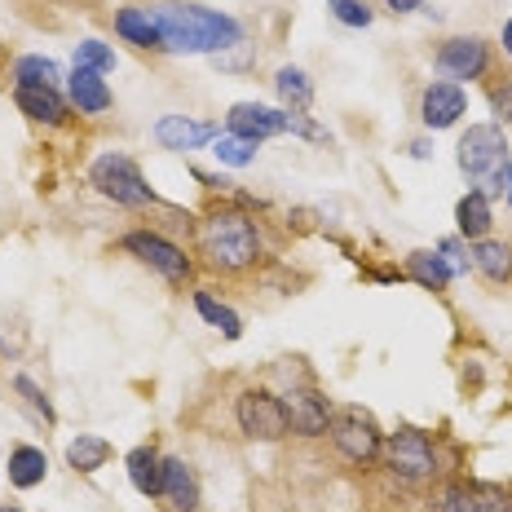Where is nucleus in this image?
<instances>
[{"instance_id": "dca6fc26", "label": "nucleus", "mask_w": 512, "mask_h": 512, "mask_svg": "<svg viewBox=\"0 0 512 512\" xmlns=\"http://www.w3.org/2000/svg\"><path fill=\"white\" fill-rule=\"evenodd\" d=\"M468 261H473V270L482 274L490 287H508L512 283V243L504 239H477L473 252H468Z\"/></svg>"}, {"instance_id": "f03ea898", "label": "nucleus", "mask_w": 512, "mask_h": 512, "mask_svg": "<svg viewBox=\"0 0 512 512\" xmlns=\"http://www.w3.org/2000/svg\"><path fill=\"white\" fill-rule=\"evenodd\" d=\"M195 239H199V256L217 274H243L261 261V230L243 212H230V208L212 212V217L199 221Z\"/></svg>"}, {"instance_id": "f257e3e1", "label": "nucleus", "mask_w": 512, "mask_h": 512, "mask_svg": "<svg viewBox=\"0 0 512 512\" xmlns=\"http://www.w3.org/2000/svg\"><path fill=\"white\" fill-rule=\"evenodd\" d=\"M146 14L159 31L164 53H212L217 58V53L243 45L239 18L221 14V9L186 5V0H155V5H146Z\"/></svg>"}, {"instance_id": "20e7f679", "label": "nucleus", "mask_w": 512, "mask_h": 512, "mask_svg": "<svg viewBox=\"0 0 512 512\" xmlns=\"http://www.w3.org/2000/svg\"><path fill=\"white\" fill-rule=\"evenodd\" d=\"M89 181L98 186L102 199H111V204H120V208H151L155 204V190L146 186L137 159L124 155V151H106V155L93 159Z\"/></svg>"}, {"instance_id": "9b49d317", "label": "nucleus", "mask_w": 512, "mask_h": 512, "mask_svg": "<svg viewBox=\"0 0 512 512\" xmlns=\"http://www.w3.org/2000/svg\"><path fill=\"white\" fill-rule=\"evenodd\" d=\"M226 133L248 137V142H265V137L292 133V111H274L261 102H234L226 115Z\"/></svg>"}, {"instance_id": "f3484780", "label": "nucleus", "mask_w": 512, "mask_h": 512, "mask_svg": "<svg viewBox=\"0 0 512 512\" xmlns=\"http://www.w3.org/2000/svg\"><path fill=\"white\" fill-rule=\"evenodd\" d=\"M128 482H133L137 495L146 499H159L164 495V455L155 451V446H137V451H128Z\"/></svg>"}, {"instance_id": "f704fd0d", "label": "nucleus", "mask_w": 512, "mask_h": 512, "mask_svg": "<svg viewBox=\"0 0 512 512\" xmlns=\"http://www.w3.org/2000/svg\"><path fill=\"white\" fill-rule=\"evenodd\" d=\"M499 45H504V53H508V58H512V18H508V23H504V31H499Z\"/></svg>"}, {"instance_id": "7c9ffc66", "label": "nucleus", "mask_w": 512, "mask_h": 512, "mask_svg": "<svg viewBox=\"0 0 512 512\" xmlns=\"http://www.w3.org/2000/svg\"><path fill=\"white\" fill-rule=\"evenodd\" d=\"M14 389L23 393V398H27V402H31V407H36L40 415H45V424L58 420V415H53V407H49V398H45V389H40V384L31 380V376H14Z\"/></svg>"}, {"instance_id": "39448f33", "label": "nucleus", "mask_w": 512, "mask_h": 512, "mask_svg": "<svg viewBox=\"0 0 512 512\" xmlns=\"http://www.w3.org/2000/svg\"><path fill=\"white\" fill-rule=\"evenodd\" d=\"M327 433H332L336 451L345 455L349 464H376L380 451H384V433L380 424L371 420L367 411L358 407H340L332 411V424H327Z\"/></svg>"}, {"instance_id": "c85d7f7f", "label": "nucleus", "mask_w": 512, "mask_h": 512, "mask_svg": "<svg viewBox=\"0 0 512 512\" xmlns=\"http://www.w3.org/2000/svg\"><path fill=\"white\" fill-rule=\"evenodd\" d=\"M76 67L106 76V71H115V49H106L102 40H80L76 45Z\"/></svg>"}, {"instance_id": "e433bc0d", "label": "nucleus", "mask_w": 512, "mask_h": 512, "mask_svg": "<svg viewBox=\"0 0 512 512\" xmlns=\"http://www.w3.org/2000/svg\"><path fill=\"white\" fill-rule=\"evenodd\" d=\"M0 512H23V508H14V504H5V508H0Z\"/></svg>"}, {"instance_id": "6e6552de", "label": "nucleus", "mask_w": 512, "mask_h": 512, "mask_svg": "<svg viewBox=\"0 0 512 512\" xmlns=\"http://www.w3.org/2000/svg\"><path fill=\"white\" fill-rule=\"evenodd\" d=\"M124 252H133L142 265H151V270L159 274L164 283H173V287H181L190 279V256H186V248H177L173 239H164L159 230H133V234H124Z\"/></svg>"}, {"instance_id": "c756f323", "label": "nucleus", "mask_w": 512, "mask_h": 512, "mask_svg": "<svg viewBox=\"0 0 512 512\" xmlns=\"http://www.w3.org/2000/svg\"><path fill=\"white\" fill-rule=\"evenodd\" d=\"M327 9L336 14V23H345V27H371V5L367 0H327Z\"/></svg>"}, {"instance_id": "a211bd4d", "label": "nucleus", "mask_w": 512, "mask_h": 512, "mask_svg": "<svg viewBox=\"0 0 512 512\" xmlns=\"http://www.w3.org/2000/svg\"><path fill=\"white\" fill-rule=\"evenodd\" d=\"M164 499L177 512H195L199 508V477L195 468L177 455H164Z\"/></svg>"}, {"instance_id": "2f4dec72", "label": "nucleus", "mask_w": 512, "mask_h": 512, "mask_svg": "<svg viewBox=\"0 0 512 512\" xmlns=\"http://www.w3.org/2000/svg\"><path fill=\"white\" fill-rule=\"evenodd\" d=\"M490 111H495L499 128L512 124V76H504V84H490Z\"/></svg>"}, {"instance_id": "7ed1b4c3", "label": "nucleus", "mask_w": 512, "mask_h": 512, "mask_svg": "<svg viewBox=\"0 0 512 512\" xmlns=\"http://www.w3.org/2000/svg\"><path fill=\"white\" fill-rule=\"evenodd\" d=\"M460 173L482 186V195H504L508 190V133L499 124H473L460 137Z\"/></svg>"}, {"instance_id": "6ab92c4d", "label": "nucleus", "mask_w": 512, "mask_h": 512, "mask_svg": "<svg viewBox=\"0 0 512 512\" xmlns=\"http://www.w3.org/2000/svg\"><path fill=\"white\" fill-rule=\"evenodd\" d=\"M111 102L115 98L98 71H84V67L71 71V106H76L80 115H102V111H111Z\"/></svg>"}, {"instance_id": "412c9836", "label": "nucleus", "mask_w": 512, "mask_h": 512, "mask_svg": "<svg viewBox=\"0 0 512 512\" xmlns=\"http://www.w3.org/2000/svg\"><path fill=\"white\" fill-rule=\"evenodd\" d=\"M45 473H49V455L40 446H14L9 451V486L31 490L45 482Z\"/></svg>"}, {"instance_id": "393cba45", "label": "nucleus", "mask_w": 512, "mask_h": 512, "mask_svg": "<svg viewBox=\"0 0 512 512\" xmlns=\"http://www.w3.org/2000/svg\"><path fill=\"white\" fill-rule=\"evenodd\" d=\"M195 309H199V318H204L208 327H217L226 340H239L243 336V318L234 314L230 305H221L212 292H195Z\"/></svg>"}, {"instance_id": "f8f14e48", "label": "nucleus", "mask_w": 512, "mask_h": 512, "mask_svg": "<svg viewBox=\"0 0 512 512\" xmlns=\"http://www.w3.org/2000/svg\"><path fill=\"white\" fill-rule=\"evenodd\" d=\"M464 111H468V93L451 80H433L429 89L420 93V120H424V128H433V133L455 128Z\"/></svg>"}, {"instance_id": "0eeeda50", "label": "nucleus", "mask_w": 512, "mask_h": 512, "mask_svg": "<svg viewBox=\"0 0 512 512\" xmlns=\"http://www.w3.org/2000/svg\"><path fill=\"white\" fill-rule=\"evenodd\" d=\"M380 455H384V468H389L393 477H402V482H429V477H437V451L420 429L389 433Z\"/></svg>"}, {"instance_id": "ddd939ff", "label": "nucleus", "mask_w": 512, "mask_h": 512, "mask_svg": "<svg viewBox=\"0 0 512 512\" xmlns=\"http://www.w3.org/2000/svg\"><path fill=\"white\" fill-rule=\"evenodd\" d=\"M437 512H512V504L499 486L451 482L442 495H437Z\"/></svg>"}, {"instance_id": "c9c22d12", "label": "nucleus", "mask_w": 512, "mask_h": 512, "mask_svg": "<svg viewBox=\"0 0 512 512\" xmlns=\"http://www.w3.org/2000/svg\"><path fill=\"white\" fill-rule=\"evenodd\" d=\"M508 204H512V168H508Z\"/></svg>"}, {"instance_id": "a878e982", "label": "nucleus", "mask_w": 512, "mask_h": 512, "mask_svg": "<svg viewBox=\"0 0 512 512\" xmlns=\"http://www.w3.org/2000/svg\"><path fill=\"white\" fill-rule=\"evenodd\" d=\"M407 274L420 287H429V292H446V283H451V270H446V261L437 252H411L407 256Z\"/></svg>"}, {"instance_id": "5701e85b", "label": "nucleus", "mask_w": 512, "mask_h": 512, "mask_svg": "<svg viewBox=\"0 0 512 512\" xmlns=\"http://www.w3.org/2000/svg\"><path fill=\"white\" fill-rule=\"evenodd\" d=\"M274 93L283 98L287 111H309L314 106V84H309V76L301 67H279V76H274Z\"/></svg>"}, {"instance_id": "4be33fe9", "label": "nucleus", "mask_w": 512, "mask_h": 512, "mask_svg": "<svg viewBox=\"0 0 512 512\" xmlns=\"http://www.w3.org/2000/svg\"><path fill=\"white\" fill-rule=\"evenodd\" d=\"M455 221H460V239H486L490 234V199L482 195V190H468V195L455 204Z\"/></svg>"}, {"instance_id": "bb28decb", "label": "nucleus", "mask_w": 512, "mask_h": 512, "mask_svg": "<svg viewBox=\"0 0 512 512\" xmlns=\"http://www.w3.org/2000/svg\"><path fill=\"white\" fill-rule=\"evenodd\" d=\"M14 80L18 84H45V89H58L62 71L53 58H40V53H27V58L14 62Z\"/></svg>"}, {"instance_id": "423d86ee", "label": "nucleus", "mask_w": 512, "mask_h": 512, "mask_svg": "<svg viewBox=\"0 0 512 512\" xmlns=\"http://www.w3.org/2000/svg\"><path fill=\"white\" fill-rule=\"evenodd\" d=\"M234 415H239V429L248 433L252 442H283V437L292 433L283 398L270 389H243L239 402H234Z\"/></svg>"}, {"instance_id": "1a4fd4ad", "label": "nucleus", "mask_w": 512, "mask_h": 512, "mask_svg": "<svg viewBox=\"0 0 512 512\" xmlns=\"http://www.w3.org/2000/svg\"><path fill=\"white\" fill-rule=\"evenodd\" d=\"M433 67L442 71L451 84L460 80H482L490 71V45L482 36H451L442 49H437Z\"/></svg>"}, {"instance_id": "2eb2a0df", "label": "nucleus", "mask_w": 512, "mask_h": 512, "mask_svg": "<svg viewBox=\"0 0 512 512\" xmlns=\"http://www.w3.org/2000/svg\"><path fill=\"white\" fill-rule=\"evenodd\" d=\"M14 102L18 111L31 115L36 124H67V98L58 89L45 84H14Z\"/></svg>"}, {"instance_id": "b1692460", "label": "nucleus", "mask_w": 512, "mask_h": 512, "mask_svg": "<svg viewBox=\"0 0 512 512\" xmlns=\"http://www.w3.org/2000/svg\"><path fill=\"white\" fill-rule=\"evenodd\" d=\"M106 460H111V442L98 433H80L76 442L67 446V464L76 468V473H98Z\"/></svg>"}, {"instance_id": "9d476101", "label": "nucleus", "mask_w": 512, "mask_h": 512, "mask_svg": "<svg viewBox=\"0 0 512 512\" xmlns=\"http://www.w3.org/2000/svg\"><path fill=\"white\" fill-rule=\"evenodd\" d=\"M287 407V424H292L296 437H323L327 424H332V402L314 389V384H296V389L279 393Z\"/></svg>"}, {"instance_id": "cd10ccee", "label": "nucleus", "mask_w": 512, "mask_h": 512, "mask_svg": "<svg viewBox=\"0 0 512 512\" xmlns=\"http://www.w3.org/2000/svg\"><path fill=\"white\" fill-rule=\"evenodd\" d=\"M256 146L261 142H248V137H217V146H212V155H217V164H226V168H248L256 164Z\"/></svg>"}, {"instance_id": "72a5a7b5", "label": "nucleus", "mask_w": 512, "mask_h": 512, "mask_svg": "<svg viewBox=\"0 0 512 512\" xmlns=\"http://www.w3.org/2000/svg\"><path fill=\"white\" fill-rule=\"evenodd\" d=\"M384 5H389L393 14H411V9H420L424 0H384Z\"/></svg>"}, {"instance_id": "473e14b6", "label": "nucleus", "mask_w": 512, "mask_h": 512, "mask_svg": "<svg viewBox=\"0 0 512 512\" xmlns=\"http://www.w3.org/2000/svg\"><path fill=\"white\" fill-rule=\"evenodd\" d=\"M437 256L446 261L451 279H455V274H468V265H473V261L464 256V243H460V239H442V243H437Z\"/></svg>"}, {"instance_id": "4468645a", "label": "nucleus", "mask_w": 512, "mask_h": 512, "mask_svg": "<svg viewBox=\"0 0 512 512\" xmlns=\"http://www.w3.org/2000/svg\"><path fill=\"white\" fill-rule=\"evenodd\" d=\"M212 137H217V124L190 120V115H164V120L155 124V142L164 146V151H199Z\"/></svg>"}, {"instance_id": "aec40b11", "label": "nucleus", "mask_w": 512, "mask_h": 512, "mask_svg": "<svg viewBox=\"0 0 512 512\" xmlns=\"http://www.w3.org/2000/svg\"><path fill=\"white\" fill-rule=\"evenodd\" d=\"M115 36L128 40L137 49H164L159 45V31L146 14V5H128V9H115Z\"/></svg>"}]
</instances>
